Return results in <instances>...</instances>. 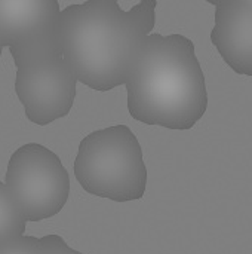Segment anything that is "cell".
<instances>
[{
    "instance_id": "7",
    "label": "cell",
    "mask_w": 252,
    "mask_h": 254,
    "mask_svg": "<svg viewBox=\"0 0 252 254\" xmlns=\"http://www.w3.org/2000/svg\"><path fill=\"white\" fill-rule=\"evenodd\" d=\"M56 0H0V45L10 48L59 30Z\"/></svg>"
},
{
    "instance_id": "10",
    "label": "cell",
    "mask_w": 252,
    "mask_h": 254,
    "mask_svg": "<svg viewBox=\"0 0 252 254\" xmlns=\"http://www.w3.org/2000/svg\"><path fill=\"white\" fill-rule=\"evenodd\" d=\"M0 254H40V238L24 235L0 246Z\"/></svg>"
},
{
    "instance_id": "12",
    "label": "cell",
    "mask_w": 252,
    "mask_h": 254,
    "mask_svg": "<svg viewBox=\"0 0 252 254\" xmlns=\"http://www.w3.org/2000/svg\"><path fill=\"white\" fill-rule=\"evenodd\" d=\"M1 51H3V46L0 45V57H1Z\"/></svg>"
},
{
    "instance_id": "4",
    "label": "cell",
    "mask_w": 252,
    "mask_h": 254,
    "mask_svg": "<svg viewBox=\"0 0 252 254\" xmlns=\"http://www.w3.org/2000/svg\"><path fill=\"white\" fill-rule=\"evenodd\" d=\"M4 185L27 223L56 216L70 196L67 168L55 152L39 143H25L10 155Z\"/></svg>"
},
{
    "instance_id": "8",
    "label": "cell",
    "mask_w": 252,
    "mask_h": 254,
    "mask_svg": "<svg viewBox=\"0 0 252 254\" xmlns=\"http://www.w3.org/2000/svg\"><path fill=\"white\" fill-rule=\"evenodd\" d=\"M9 51H10V55L13 58L16 68L49 61L53 58H59L62 57L61 33L59 30H56L43 37L34 39L31 42L10 46Z\"/></svg>"
},
{
    "instance_id": "6",
    "label": "cell",
    "mask_w": 252,
    "mask_h": 254,
    "mask_svg": "<svg viewBox=\"0 0 252 254\" xmlns=\"http://www.w3.org/2000/svg\"><path fill=\"white\" fill-rule=\"evenodd\" d=\"M215 24L211 42L238 74L252 76V0L212 1Z\"/></svg>"
},
{
    "instance_id": "9",
    "label": "cell",
    "mask_w": 252,
    "mask_h": 254,
    "mask_svg": "<svg viewBox=\"0 0 252 254\" xmlns=\"http://www.w3.org/2000/svg\"><path fill=\"white\" fill-rule=\"evenodd\" d=\"M27 220L4 183L0 182V246L25 235Z\"/></svg>"
},
{
    "instance_id": "11",
    "label": "cell",
    "mask_w": 252,
    "mask_h": 254,
    "mask_svg": "<svg viewBox=\"0 0 252 254\" xmlns=\"http://www.w3.org/2000/svg\"><path fill=\"white\" fill-rule=\"evenodd\" d=\"M40 254H83L70 247L65 240L56 234L45 235L40 238Z\"/></svg>"
},
{
    "instance_id": "3",
    "label": "cell",
    "mask_w": 252,
    "mask_h": 254,
    "mask_svg": "<svg viewBox=\"0 0 252 254\" xmlns=\"http://www.w3.org/2000/svg\"><path fill=\"white\" fill-rule=\"evenodd\" d=\"M74 176L89 195L114 202L143 199L149 173L134 131L123 124L92 131L82 138Z\"/></svg>"
},
{
    "instance_id": "5",
    "label": "cell",
    "mask_w": 252,
    "mask_h": 254,
    "mask_svg": "<svg viewBox=\"0 0 252 254\" xmlns=\"http://www.w3.org/2000/svg\"><path fill=\"white\" fill-rule=\"evenodd\" d=\"M15 92L27 119L39 127L68 116L77 94V79L64 57L16 68Z\"/></svg>"
},
{
    "instance_id": "2",
    "label": "cell",
    "mask_w": 252,
    "mask_h": 254,
    "mask_svg": "<svg viewBox=\"0 0 252 254\" xmlns=\"http://www.w3.org/2000/svg\"><path fill=\"white\" fill-rule=\"evenodd\" d=\"M62 57L77 82L107 92L126 85L149 36L131 10L113 0H88L61 10Z\"/></svg>"
},
{
    "instance_id": "1",
    "label": "cell",
    "mask_w": 252,
    "mask_h": 254,
    "mask_svg": "<svg viewBox=\"0 0 252 254\" xmlns=\"http://www.w3.org/2000/svg\"><path fill=\"white\" fill-rule=\"evenodd\" d=\"M125 86L131 118L172 131L192 129L209 104L195 43L177 33L147 36Z\"/></svg>"
}]
</instances>
